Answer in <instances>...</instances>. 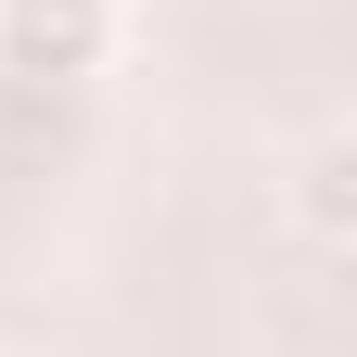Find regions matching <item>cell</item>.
<instances>
[{
	"mask_svg": "<svg viewBox=\"0 0 357 357\" xmlns=\"http://www.w3.org/2000/svg\"><path fill=\"white\" fill-rule=\"evenodd\" d=\"M306 230H319V243H344V141H319V153H306Z\"/></svg>",
	"mask_w": 357,
	"mask_h": 357,
	"instance_id": "2",
	"label": "cell"
},
{
	"mask_svg": "<svg viewBox=\"0 0 357 357\" xmlns=\"http://www.w3.org/2000/svg\"><path fill=\"white\" fill-rule=\"evenodd\" d=\"M115 38H128V0H0V77H38V89L102 77Z\"/></svg>",
	"mask_w": 357,
	"mask_h": 357,
	"instance_id": "1",
	"label": "cell"
}]
</instances>
